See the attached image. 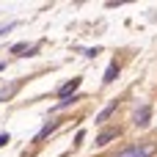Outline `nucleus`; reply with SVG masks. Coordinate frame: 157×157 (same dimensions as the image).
<instances>
[{"label":"nucleus","instance_id":"nucleus-2","mask_svg":"<svg viewBox=\"0 0 157 157\" xmlns=\"http://www.w3.org/2000/svg\"><path fill=\"white\" fill-rule=\"evenodd\" d=\"M113 157H149L144 152V146H141V141L138 144H132V146H124V149H119Z\"/></svg>","mask_w":157,"mask_h":157},{"label":"nucleus","instance_id":"nucleus-7","mask_svg":"<svg viewBox=\"0 0 157 157\" xmlns=\"http://www.w3.org/2000/svg\"><path fill=\"white\" fill-rule=\"evenodd\" d=\"M116 75H119V63H116V61H110V66H108V72H105L102 83H105V86H110V83L116 80Z\"/></svg>","mask_w":157,"mask_h":157},{"label":"nucleus","instance_id":"nucleus-6","mask_svg":"<svg viewBox=\"0 0 157 157\" xmlns=\"http://www.w3.org/2000/svg\"><path fill=\"white\" fill-rule=\"evenodd\" d=\"M116 108H119V99H113L108 108H102V110H99V116H97V124H105V121H108V119L116 113Z\"/></svg>","mask_w":157,"mask_h":157},{"label":"nucleus","instance_id":"nucleus-4","mask_svg":"<svg viewBox=\"0 0 157 157\" xmlns=\"http://www.w3.org/2000/svg\"><path fill=\"white\" fill-rule=\"evenodd\" d=\"M119 135H121V130H119V127H110V130H102V132L97 135V141H94V144H97V146H105V144H110V141H113V138H119Z\"/></svg>","mask_w":157,"mask_h":157},{"label":"nucleus","instance_id":"nucleus-9","mask_svg":"<svg viewBox=\"0 0 157 157\" xmlns=\"http://www.w3.org/2000/svg\"><path fill=\"white\" fill-rule=\"evenodd\" d=\"M55 127H58V121H50V124H44V127H41V132L36 135V141H44V138H47V135H50Z\"/></svg>","mask_w":157,"mask_h":157},{"label":"nucleus","instance_id":"nucleus-5","mask_svg":"<svg viewBox=\"0 0 157 157\" xmlns=\"http://www.w3.org/2000/svg\"><path fill=\"white\" fill-rule=\"evenodd\" d=\"M19 86H22V80H14V83H8V86H3L0 88V102H8L17 91H19Z\"/></svg>","mask_w":157,"mask_h":157},{"label":"nucleus","instance_id":"nucleus-1","mask_svg":"<svg viewBox=\"0 0 157 157\" xmlns=\"http://www.w3.org/2000/svg\"><path fill=\"white\" fill-rule=\"evenodd\" d=\"M80 83H83V77H72L69 83H63V86L58 88L61 99H66V97H75V94H77V88H80Z\"/></svg>","mask_w":157,"mask_h":157},{"label":"nucleus","instance_id":"nucleus-8","mask_svg":"<svg viewBox=\"0 0 157 157\" xmlns=\"http://www.w3.org/2000/svg\"><path fill=\"white\" fill-rule=\"evenodd\" d=\"M80 99H83L80 94H75V97H66V99H61V102H58V105H55L52 110H63V108H69V105H75V102H80Z\"/></svg>","mask_w":157,"mask_h":157},{"label":"nucleus","instance_id":"nucleus-3","mask_svg":"<svg viewBox=\"0 0 157 157\" xmlns=\"http://www.w3.org/2000/svg\"><path fill=\"white\" fill-rule=\"evenodd\" d=\"M149 119H152V108H149V105H141V108L135 110V119H132V121H135V127H146Z\"/></svg>","mask_w":157,"mask_h":157},{"label":"nucleus","instance_id":"nucleus-11","mask_svg":"<svg viewBox=\"0 0 157 157\" xmlns=\"http://www.w3.org/2000/svg\"><path fill=\"white\" fill-rule=\"evenodd\" d=\"M11 28H17V22H8V25H3V28H0V36H3V33H8Z\"/></svg>","mask_w":157,"mask_h":157},{"label":"nucleus","instance_id":"nucleus-10","mask_svg":"<svg viewBox=\"0 0 157 157\" xmlns=\"http://www.w3.org/2000/svg\"><path fill=\"white\" fill-rule=\"evenodd\" d=\"M28 50H30L28 44H14V47H11V55H17V52H28Z\"/></svg>","mask_w":157,"mask_h":157},{"label":"nucleus","instance_id":"nucleus-12","mask_svg":"<svg viewBox=\"0 0 157 157\" xmlns=\"http://www.w3.org/2000/svg\"><path fill=\"white\" fill-rule=\"evenodd\" d=\"M8 141H11V135H8V132H3V135H0V149H3V146H6Z\"/></svg>","mask_w":157,"mask_h":157}]
</instances>
